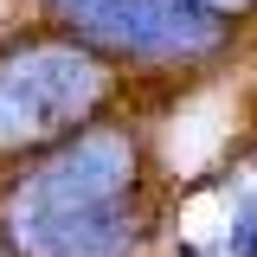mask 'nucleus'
<instances>
[{
	"instance_id": "nucleus-1",
	"label": "nucleus",
	"mask_w": 257,
	"mask_h": 257,
	"mask_svg": "<svg viewBox=\"0 0 257 257\" xmlns=\"http://www.w3.org/2000/svg\"><path fill=\"white\" fill-rule=\"evenodd\" d=\"M142 148L116 122L71 135L64 148L20 174L0 225L20 257H128L142 238Z\"/></svg>"
},
{
	"instance_id": "nucleus-2",
	"label": "nucleus",
	"mask_w": 257,
	"mask_h": 257,
	"mask_svg": "<svg viewBox=\"0 0 257 257\" xmlns=\"http://www.w3.org/2000/svg\"><path fill=\"white\" fill-rule=\"evenodd\" d=\"M109 96V64L84 45H20L0 58V148H39L77 135Z\"/></svg>"
},
{
	"instance_id": "nucleus-3",
	"label": "nucleus",
	"mask_w": 257,
	"mask_h": 257,
	"mask_svg": "<svg viewBox=\"0 0 257 257\" xmlns=\"http://www.w3.org/2000/svg\"><path fill=\"white\" fill-rule=\"evenodd\" d=\"M71 26L128 58H206L225 45V13L206 0H71Z\"/></svg>"
},
{
	"instance_id": "nucleus-4",
	"label": "nucleus",
	"mask_w": 257,
	"mask_h": 257,
	"mask_svg": "<svg viewBox=\"0 0 257 257\" xmlns=\"http://www.w3.org/2000/svg\"><path fill=\"white\" fill-rule=\"evenodd\" d=\"M64 7H71V0H64Z\"/></svg>"
},
{
	"instance_id": "nucleus-5",
	"label": "nucleus",
	"mask_w": 257,
	"mask_h": 257,
	"mask_svg": "<svg viewBox=\"0 0 257 257\" xmlns=\"http://www.w3.org/2000/svg\"><path fill=\"white\" fill-rule=\"evenodd\" d=\"M0 257H7V251H0Z\"/></svg>"
}]
</instances>
